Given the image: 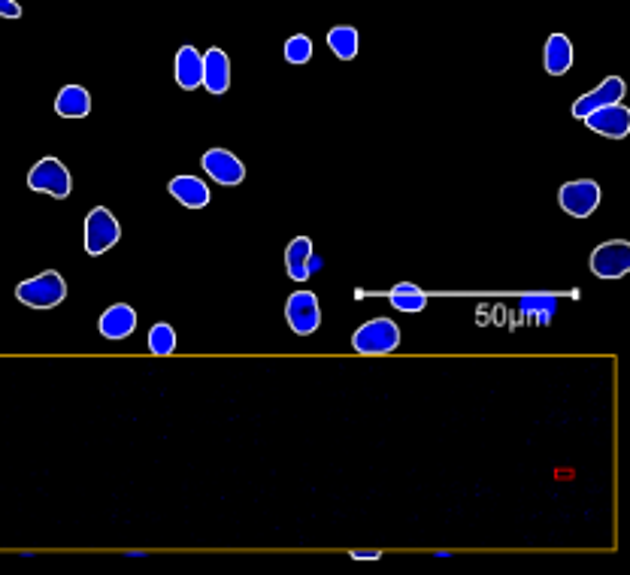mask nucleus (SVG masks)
<instances>
[{
	"mask_svg": "<svg viewBox=\"0 0 630 575\" xmlns=\"http://www.w3.org/2000/svg\"><path fill=\"white\" fill-rule=\"evenodd\" d=\"M555 306H558V300L555 297H549V294H543V297H524L521 300V312L524 315H537L543 324H549V318L555 315Z\"/></svg>",
	"mask_w": 630,
	"mask_h": 575,
	"instance_id": "412c9836",
	"label": "nucleus"
},
{
	"mask_svg": "<svg viewBox=\"0 0 630 575\" xmlns=\"http://www.w3.org/2000/svg\"><path fill=\"white\" fill-rule=\"evenodd\" d=\"M170 194L182 203V206H188V209H203L206 203H209V188H206V182L203 179H197V176H176V179H170Z\"/></svg>",
	"mask_w": 630,
	"mask_h": 575,
	"instance_id": "2eb2a0df",
	"label": "nucleus"
},
{
	"mask_svg": "<svg viewBox=\"0 0 630 575\" xmlns=\"http://www.w3.org/2000/svg\"><path fill=\"white\" fill-rule=\"evenodd\" d=\"M285 270L294 282L309 279V273H312V240L309 237L291 240V246L285 249Z\"/></svg>",
	"mask_w": 630,
	"mask_h": 575,
	"instance_id": "dca6fc26",
	"label": "nucleus"
},
{
	"mask_svg": "<svg viewBox=\"0 0 630 575\" xmlns=\"http://www.w3.org/2000/svg\"><path fill=\"white\" fill-rule=\"evenodd\" d=\"M352 557H355V560H379L382 554H379V551H352Z\"/></svg>",
	"mask_w": 630,
	"mask_h": 575,
	"instance_id": "b1692460",
	"label": "nucleus"
},
{
	"mask_svg": "<svg viewBox=\"0 0 630 575\" xmlns=\"http://www.w3.org/2000/svg\"><path fill=\"white\" fill-rule=\"evenodd\" d=\"M624 97V79L621 76H606L594 91L582 94L576 103H573V115L576 119H585L588 112L600 109V106H609V103H621Z\"/></svg>",
	"mask_w": 630,
	"mask_h": 575,
	"instance_id": "9d476101",
	"label": "nucleus"
},
{
	"mask_svg": "<svg viewBox=\"0 0 630 575\" xmlns=\"http://www.w3.org/2000/svg\"><path fill=\"white\" fill-rule=\"evenodd\" d=\"M630 270V243L609 240L591 252V273L600 279H621Z\"/></svg>",
	"mask_w": 630,
	"mask_h": 575,
	"instance_id": "0eeeda50",
	"label": "nucleus"
},
{
	"mask_svg": "<svg viewBox=\"0 0 630 575\" xmlns=\"http://www.w3.org/2000/svg\"><path fill=\"white\" fill-rule=\"evenodd\" d=\"M543 64H546V73L552 76H564L570 67H573V43L570 37L564 34H552L546 40V55H543Z\"/></svg>",
	"mask_w": 630,
	"mask_h": 575,
	"instance_id": "f3484780",
	"label": "nucleus"
},
{
	"mask_svg": "<svg viewBox=\"0 0 630 575\" xmlns=\"http://www.w3.org/2000/svg\"><path fill=\"white\" fill-rule=\"evenodd\" d=\"M594 134H603L609 140H621L630 134V109L624 103H609V106H600L594 112H588L582 119Z\"/></svg>",
	"mask_w": 630,
	"mask_h": 575,
	"instance_id": "6e6552de",
	"label": "nucleus"
},
{
	"mask_svg": "<svg viewBox=\"0 0 630 575\" xmlns=\"http://www.w3.org/2000/svg\"><path fill=\"white\" fill-rule=\"evenodd\" d=\"M122 240V224L107 206H94L85 218V252L103 255Z\"/></svg>",
	"mask_w": 630,
	"mask_h": 575,
	"instance_id": "f03ea898",
	"label": "nucleus"
},
{
	"mask_svg": "<svg viewBox=\"0 0 630 575\" xmlns=\"http://www.w3.org/2000/svg\"><path fill=\"white\" fill-rule=\"evenodd\" d=\"M97 327L103 339H128L137 330V312L128 303H116L100 315Z\"/></svg>",
	"mask_w": 630,
	"mask_h": 575,
	"instance_id": "f8f14e48",
	"label": "nucleus"
},
{
	"mask_svg": "<svg viewBox=\"0 0 630 575\" xmlns=\"http://www.w3.org/2000/svg\"><path fill=\"white\" fill-rule=\"evenodd\" d=\"M388 300L397 312H422L428 306V294L412 285V282H400L388 291Z\"/></svg>",
	"mask_w": 630,
	"mask_h": 575,
	"instance_id": "a211bd4d",
	"label": "nucleus"
},
{
	"mask_svg": "<svg viewBox=\"0 0 630 575\" xmlns=\"http://www.w3.org/2000/svg\"><path fill=\"white\" fill-rule=\"evenodd\" d=\"M558 203L567 215L573 218H588L597 206H600V185L594 179H576L561 185L558 191Z\"/></svg>",
	"mask_w": 630,
	"mask_h": 575,
	"instance_id": "423d86ee",
	"label": "nucleus"
},
{
	"mask_svg": "<svg viewBox=\"0 0 630 575\" xmlns=\"http://www.w3.org/2000/svg\"><path fill=\"white\" fill-rule=\"evenodd\" d=\"M203 88L216 97L231 88V58L222 49H209L203 55Z\"/></svg>",
	"mask_w": 630,
	"mask_h": 575,
	"instance_id": "9b49d317",
	"label": "nucleus"
},
{
	"mask_svg": "<svg viewBox=\"0 0 630 575\" xmlns=\"http://www.w3.org/2000/svg\"><path fill=\"white\" fill-rule=\"evenodd\" d=\"M28 188L64 200V197H70V191H73V176H70V170H67L58 158H43V161H37L34 170L28 173Z\"/></svg>",
	"mask_w": 630,
	"mask_h": 575,
	"instance_id": "20e7f679",
	"label": "nucleus"
},
{
	"mask_svg": "<svg viewBox=\"0 0 630 575\" xmlns=\"http://www.w3.org/2000/svg\"><path fill=\"white\" fill-rule=\"evenodd\" d=\"M312 58V40L306 34H294L285 43V61L288 64H306Z\"/></svg>",
	"mask_w": 630,
	"mask_h": 575,
	"instance_id": "4be33fe9",
	"label": "nucleus"
},
{
	"mask_svg": "<svg viewBox=\"0 0 630 575\" xmlns=\"http://www.w3.org/2000/svg\"><path fill=\"white\" fill-rule=\"evenodd\" d=\"M328 46L340 61H352L358 55V31L349 25H337L328 31Z\"/></svg>",
	"mask_w": 630,
	"mask_h": 575,
	"instance_id": "6ab92c4d",
	"label": "nucleus"
},
{
	"mask_svg": "<svg viewBox=\"0 0 630 575\" xmlns=\"http://www.w3.org/2000/svg\"><path fill=\"white\" fill-rule=\"evenodd\" d=\"M55 112L61 119H85L91 112V94L82 85H64L55 97Z\"/></svg>",
	"mask_w": 630,
	"mask_h": 575,
	"instance_id": "4468645a",
	"label": "nucleus"
},
{
	"mask_svg": "<svg viewBox=\"0 0 630 575\" xmlns=\"http://www.w3.org/2000/svg\"><path fill=\"white\" fill-rule=\"evenodd\" d=\"M19 16H22V7L16 0H0V19H19Z\"/></svg>",
	"mask_w": 630,
	"mask_h": 575,
	"instance_id": "5701e85b",
	"label": "nucleus"
},
{
	"mask_svg": "<svg viewBox=\"0 0 630 575\" xmlns=\"http://www.w3.org/2000/svg\"><path fill=\"white\" fill-rule=\"evenodd\" d=\"M173 349H176V330L164 321L155 324L149 330V352L158 355V358H167V355H173Z\"/></svg>",
	"mask_w": 630,
	"mask_h": 575,
	"instance_id": "aec40b11",
	"label": "nucleus"
},
{
	"mask_svg": "<svg viewBox=\"0 0 630 575\" xmlns=\"http://www.w3.org/2000/svg\"><path fill=\"white\" fill-rule=\"evenodd\" d=\"M176 85L194 91L203 85V55L194 46H182L176 52Z\"/></svg>",
	"mask_w": 630,
	"mask_h": 575,
	"instance_id": "ddd939ff",
	"label": "nucleus"
},
{
	"mask_svg": "<svg viewBox=\"0 0 630 575\" xmlns=\"http://www.w3.org/2000/svg\"><path fill=\"white\" fill-rule=\"evenodd\" d=\"M16 297L31 306V309H55L64 297H67V282L61 279V273L55 270H46L28 282H22L16 288Z\"/></svg>",
	"mask_w": 630,
	"mask_h": 575,
	"instance_id": "7ed1b4c3",
	"label": "nucleus"
},
{
	"mask_svg": "<svg viewBox=\"0 0 630 575\" xmlns=\"http://www.w3.org/2000/svg\"><path fill=\"white\" fill-rule=\"evenodd\" d=\"M400 345V327L391 318H373L361 324L352 336V349L358 355H388Z\"/></svg>",
	"mask_w": 630,
	"mask_h": 575,
	"instance_id": "f257e3e1",
	"label": "nucleus"
},
{
	"mask_svg": "<svg viewBox=\"0 0 630 575\" xmlns=\"http://www.w3.org/2000/svg\"><path fill=\"white\" fill-rule=\"evenodd\" d=\"M200 164H203L206 176L216 179L219 185H240L246 179L243 161L234 152H228V149H209Z\"/></svg>",
	"mask_w": 630,
	"mask_h": 575,
	"instance_id": "1a4fd4ad",
	"label": "nucleus"
},
{
	"mask_svg": "<svg viewBox=\"0 0 630 575\" xmlns=\"http://www.w3.org/2000/svg\"><path fill=\"white\" fill-rule=\"evenodd\" d=\"M285 321L297 336H309L322 324V306L312 291H294L285 303Z\"/></svg>",
	"mask_w": 630,
	"mask_h": 575,
	"instance_id": "39448f33",
	"label": "nucleus"
}]
</instances>
